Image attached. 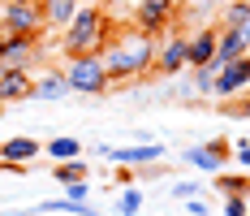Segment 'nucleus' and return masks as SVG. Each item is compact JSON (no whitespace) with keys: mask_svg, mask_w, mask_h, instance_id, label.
Masks as SVG:
<instances>
[{"mask_svg":"<svg viewBox=\"0 0 250 216\" xmlns=\"http://www.w3.org/2000/svg\"><path fill=\"white\" fill-rule=\"evenodd\" d=\"M151 61H155V39L143 35V30H134V35H112L100 52V65L108 73V82L117 87V82H134V78H143L151 70Z\"/></svg>","mask_w":250,"mask_h":216,"instance_id":"nucleus-1","label":"nucleus"},{"mask_svg":"<svg viewBox=\"0 0 250 216\" xmlns=\"http://www.w3.org/2000/svg\"><path fill=\"white\" fill-rule=\"evenodd\" d=\"M108 39H112V18H108V9H104V4H78L74 22L65 26L61 52H65V56H100Z\"/></svg>","mask_w":250,"mask_h":216,"instance_id":"nucleus-2","label":"nucleus"},{"mask_svg":"<svg viewBox=\"0 0 250 216\" xmlns=\"http://www.w3.org/2000/svg\"><path fill=\"white\" fill-rule=\"evenodd\" d=\"M65 82H69V91L78 96H104V91H112V82H108V73H104L100 56H65Z\"/></svg>","mask_w":250,"mask_h":216,"instance_id":"nucleus-3","label":"nucleus"},{"mask_svg":"<svg viewBox=\"0 0 250 216\" xmlns=\"http://www.w3.org/2000/svg\"><path fill=\"white\" fill-rule=\"evenodd\" d=\"M48 26H43V4H4L0 9V35H30L39 39Z\"/></svg>","mask_w":250,"mask_h":216,"instance_id":"nucleus-4","label":"nucleus"},{"mask_svg":"<svg viewBox=\"0 0 250 216\" xmlns=\"http://www.w3.org/2000/svg\"><path fill=\"white\" fill-rule=\"evenodd\" d=\"M181 160L186 165H194L199 173H225V165L233 160V143L229 139H211V143H194V147H186L181 151Z\"/></svg>","mask_w":250,"mask_h":216,"instance_id":"nucleus-5","label":"nucleus"},{"mask_svg":"<svg viewBox=\"0 0 250 216\" xmlns=\"http://www.w3.org/2000/svg\"><path fill=\"white\" fill-rule=\"evenodd\" d=\"M250 91V52L246 56H237V61H229L216 70V82H211V96L216 99H237Z\"/></svg>","mask_w":250,"mask_h":216,"instance_id":"nucleus-6","label":"nucleus"},{"mask_svg":"<svg viewBox=\"0 0 250 216\" xmlns=\"http://www.w3.org/2000/svg\"><path fill=\"white\" fill-rule=\"evenodd\" d=\"M39 61V39L30 35H0V65L4 70H30Z\"/></svg>","mask_w":250,"mask_h":216,"instance_id":"nucleus-7","label":"nucleus"},{"mask_svg":"<svg viewBox=\"0 0 250 216\" xmlns=\"http://www.w3.org/2000/svg\"><path fill=\"white\" fill-rule=\"evenodd\" d=\"M112 165H125V168H147V165H164L168 160V147L164 143H134V147H112L108 151Z\"/></svg>","mask_w":250,"mask_h":216,"instance_id":"nucleus-8","label":"nucleus"},{"mask_svg":"<svg viewBox=\"0 0 250 216\" xmlns=\"http://www.w3.org/2000/svg\"><path fill=\"white\" fill-rule=\"evenodd\" d=\"M173 9H177V0H138L134 26L143 35H160V30H168V22H173Z\"/></svg>","mask_w":250,"mask_h":216,"instance_id":"nucleus-9","label":"nucleus"},{"mask_svg":"<svg viewBox=\"0 0 250 216\" xmlns=\"http://www.w3.org/2000/svg\"><path fill=\"white\" fill-rule=\"evenodd\" d=\"M151 70L155 73H186V35H168V39H160L155 44V61H151Z\"/></svg>","mask_w":250,"mask_h":216,"instance_id":"nucleus-10","label":"nucleus"},{"mask_svg":"<svg viewBox=\"0 0 250 216\" xmlns=\"http://www.w3.org/2000/svg\"><path fill=\"white\" fill-rule=\"evenodd\" d=\"M250 52V35L246 30H216V56H211V65H229V61H237V56H246Z\"/></svg>","mask_w":250,"mask_h":216,"instance_id":"nucleus-11","label":"nucleus"},{"mask_svg":"<svg viewBox=\"0 0 250 216\" xmlns=\"http://www.w3.org/2000/svg\"><path fill=\"white\" fill-rule=\"evenodd\" d=\"M39 156H43V143L30 134H13L0 143V160H9V165H35Z\"/></svg>","mask_w":250,"mask_h":216,"instance_id":"nucleus-12","label":"nucleus"},{"mask_svg":"<svg viewBox=\"0 0 250 216\" xmlns=\"http://www.w3.org/2000/svg\"><path fill=\"white\" fill-rule=\"evenodd\" d=\"M35 96V73L30 70H4L0 73V104H18Z\"/></svg>","mask_w":250,"mask_h":216,"instance_id":"nucleus-13","label":"nucleus"},{"mask_svg":"<svg viewBox=\"0 0 250 216\" xmlns=\"http://www.w3.org/2000/svg\"><path fill=\"white\" fill-rule=\"evenodd\" d=\"M216 56V30H194L186 35V70H203Z\"/></svg>","mask_w":250,"mask_h":216,"instance_id":"nucleus-14","label":"nucleus"},{"mask_svg":"<svg viewBox=\"0 0 250 216\" xmlns=\"http://www.w3.org/2000/svg\"><path fill=\"white\" fill-rule=\"evenodd\" d=\"M43 4V26H56V30H65V26L74 22L78 4L82 0H39Z\"/></svg>","mask_w":250,"mask_h":216,"instance_id":"nucleus-15","label":"nucleus"},{"mask_svg":"<svg viewBox=\"0 0 250 216\" xmlns=\"http://www.w3.org/2000/svg\"><path fill=\"white\" fill-rule=\"evenodd\" d=\"M69 96V82L61 70H43V78H35V96L30 99H65Z\"/></svg>","mask_w":250,"mask_h":216,"instance_id":"nucleus-16","label":"nucleus"},{"mask_svg":"<svg viewBox=\"0 0 250 216\" xmlns=\"http://www.w3.org/2000/svg\"><path fill=\"white\" fill-rule=\"evenodd\" d=\"M43 156H52V165H61V160H78V156H82V143H78L74 134H61V139L43 143Z\"/></svg>","mask_w":250,"mask_h":216,"instance_id":"nucleus-17","label":"nucleus"},{"mask_svg":"<svg viewBox=\"0 0 250 216\" xmlns=\"http://www.w3.org/2000/svg\"><path fill=\"white\" fill-rule=\"evenodd\" d=\"M52 177L65 186V182H91V168H86V160L78 156V160H61V165H52Z\"/></svg>","mask_w":250,"mask_h":216,"instance_id":"nucleus-18","label":"nucleus"},{"mask_svg":"<svg viewBox=\"0 0 250 216\" xmlns=\"http://www.w3.org/2000/svg\"><path fill=\"white\" fill-rule=\"evenodd\" d=\"M211 186H216L220 194L246 199V194H250V177H242V173H216V177H211Z\"/></svg>","mask_w":250,"mask_h":216,"instance_id":"nucleus-19","label":"nucleus"},{"mask_svg":"<svg viewBox=\"0 0 250 216\" xmlns=\"http://www.w3.org/2000/svg\"><path fill=\"white\" fill-rule=\"evenodd\" d=\"M225 26L246 30V35H250V0H233V4H225Z\"/></svg>","mask_w":250,"mask_h":216,"instance_id":"nucleus-20","label":"nucleus"},{"mask_svg":"<svg viewBox=\"0 0 250 216\" xmlns=\"http://www.w3.org/2000/svg\"><path fill=\"white\" fill-rule=\"evenodd\" d=\"M138 212H143V191H138V186H121L117 216H138Z\"/></svg>","mask_w":250,"mask_h":216,"instance_id":"nucleus-21","label":"nucleus"},{"mask_svg":"<svg viewBox=\"0 0 250 216\" xmlns=\"http://www.w3.org/2000/svg\"><path fill=\"white\" fill-rule=\"evenodd\" d=\"M216 70H220V65H203V70H190V87H194V96H211Z\"/></svg>","mask_w":250,"mask_h":216,"instance_id":"nucleus-22","label":"nucleus"},{"mask_svg":"<svg viewBox=\"0 0 250 216\" xmlns=\"http://www.w3.org/2000/svg\"><path fill=\"white\" fill-rule=\"evenodd\" d=\"M199 194H203L199 177H181V182H173V199H181V203H186V199H199Z\"/></svg>","mask_w":250,"mask_h":216,"instance_id":"nucleus-23","label":"nucleus"},{"mask_svg":"<svg viewBox=\"0 0 250 216\" xmlns=\"http://www.w3.org/2000/svg\"><path fill=\"white\" fill-rule=\"evenodd\" d=\"M220 113H225V117H246V121H250V96L225 99V104H220Z\"/></svg>","mask_w":250,"mask_h":216,"instance_id":"nucleus-24","label":"nucleus"},{"mask_svg":"<svg viewBox=\"0 0 250 216\" xmlns=\"http://www.w3.org/2000/svg\"><path fill=\"white\" fill-rule=\"evenodd\" d=\"M65 199H74V203H91V182H65Z\"/></svg>","mask_w":250,"mask_h":216,"instance_id":"nucleus-25","label":"nucleus"},{"mask_svg":"<svg viewBox=\"0 0 250 216\" xmlns=\"http://www.w3.org/2000/svg\"><path fill=\"white\" fill-rule=\"evenodd\" d=\"M220 216H250V212H246V199H233V194H225V208H220Z\"/></svg>","mask_w":250,"mask_h":216,"instance_id":"nucleus-26","label":"nucleus"},{"mask_svg":"<svg viewBox=\"0 0 250 216\" xmlns=\"http://www.w3.org/2000/svg\"><path fill=\"white\" fill-rule=\"evenodd\" d=\"M117 186H138V177H134V168H125V165H117V177H112Z\"/></svg>","mask_w":250,"mask_h":216,"instance_id":"nucleus-27","label":"nucleus"},{"mask_svg":"<svg viewBox=\"0 0 250 216\" xmlns=\"http://www.w3.org/2000/svg\"><path fill=\"white\" fill-rule=\"evenodd\" d=\"M233 160H237V165H242V168H250V139H246V143H242V147L233 143Z\"/></svg>","mask_w":250,"mask_h":216,"instance_id":"nucleus-28","label":"nucleus"},{"mask_svg":"<svg viewBox=\"0 0 250 216\" xmlns=\"http://www.w3.org/2000/svg\"><path fill=\"white\" fill-rule=\"evenodd\" d=\"M186 212L190 216H207V203H203V199H186Z\"/></svg>","mask_w":250,"mask_h":216,"instance_id":"nucleus-29","label":"nucleus"},{"mask_svg":"<svg viewBox=\"0 0 250 216\" xmlns=\"http://www.w3.org/2000/svg\"><path fill=\"white\" fill-rule=\"evenodd\" d=\"M177 99H199V96H194V87H190V82H177Z\"/></svg>","mask_w":250,"mask_h":216,"instance_id":"nucleus-30","label":"nucleus"},{"mask_svg":"<svg viewBox=\"0 0 250 216\" xmlns=\"http://www.w3.org/2000/svg\"><path fill=\"white\" fill-rule=\"evenodd\" d=\"M4 4H35V0H4Z\"/></svg>","mask_w":250,"mask_h":216,"instance_id":"nucleus-31","label":"nucleus"},{"mask_svg":"<svg viewBox=\"0 0 250 216\" xmlns=\"http://www.w3.org/2000/svg\"><path fill=\"white\" fill-rule=\"evenodd\" d=\"M246 212H250V194H246Z\"/></svg>","mask_w":250,"mask_h":216,"instance_id":"nucleus-32","label":"nucleus"},{"mask_svg":"<svg viewBox=\"0 0 250 216\" xmlns=\"http://www.w3.org/2000/svg\"><path fill=\"white\" fill-rule=\"evenodd\" d=\"M0 113H4V104H0Z\"/></svg>","mask_w":250,"mask_h":216,"instance_id":"nucleus-33","label":"nucleus"},{"mask_svg":"<svg viewBox=\"0 0 250 216\" xmlns=\"http://www.w3.org/2000/svg\"><path fill=\"white\" fill-rule=\"evenodd\" d=\"M0 73H4V65H0Z\"/></svg>","mask_w":250,"mask_h":216,"instance_id":"nucleus-34","label":"nucleus"},{"mask_svg":"<svg viewBox=\"0 0 250 216\" xmlns=\"http://www.w3.org/2000/svg\"><path fill=\"white\" fill-rule=\"evenodd\" d=\"M246 96H250V91H246Z\"/></svg>","mask_w":250,"mask_h":216,"instance_id":"nucleus-35","label":"nucleus"}]
</instances>
